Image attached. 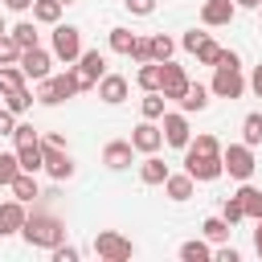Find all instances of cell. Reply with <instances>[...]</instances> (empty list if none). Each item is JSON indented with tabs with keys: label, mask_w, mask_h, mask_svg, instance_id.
Returning <instances> with one entry per match:
<instances>
[{
	"label": "cell",
	"mask_w": 262,
	"mask_h": 262,
	"mask_svg": "<svg viewBox=\"0 0 262 262\" xmlns=\"http://www.w3.org/2000/svg\"><path fill=\"white\" fill-rule=\"evenodd\" d=\"M131 143H135V151H160V143H164V127H156V119H143L135 131H131Z\"/></svg>",
	"instance_id": "8fae6325"
},
{
	"label": "cell",
	"mask_w": 262,
	"mask_h": 262,
	"mask_svg": "<svg viewBox=\"0 0 262 262\" xmlns=\"http://www.w3.org/2000/svg\"><path fill=\"white\" fill-rule=\"evenodd\" d=\"M8 188H12V196H16V201H25V205L37 196V180H33V172H16V180H12Z\"/></svg>",
	"instance_id": "cb8c5ba5"
},
{
	"label": "cell",
	"mask_w": 262,
	"mask_h": 262,
	"mask_svg": "<svg viewBox=\"0 0 262 262\" xmlns=\"http://www.w3.org/2000/svg\"><path fill=\"white\" fill-rule=\"evenodd\" d=\"M164 102H168V98H164L160 90H147V98L139 102V111H143V119H164Z\"/></svg>",
	"instance_id": "f1b7e54d"
},
{
	"label": "cell",
	"mask_w": 262,
	"mask_h": 262,
	"mask_svg": "<svg viewBox=\"0 0 262 262\" xmlns=\"http://www.w3.org/2000/svg\"><path fill=\"white\" fill-rule=\"evenodd\" d=\"M221 164H225V172L233 176V180H250L254 176V147L250 143H229L225 151H221Z\"/></svg>",
	"instance_id": "3957f363"
},
{
	"label": "cell",
	"mask_w": 262,
	"mask_h": 262,
	"mask_svg": "<svg viewBox=\"0 0 262 262\" xmlns=\"http://www.w3.org/2000/svg\"><path fill=\"white\" fill-rule=\"evenodd\" d=\"M94 254H98V258H106V262H127V258L135 254V246H131L123 233H115V229H102V233L94 237Z\"/></svg>",
	"instance_id": "5b68a950"
},
{
	"label": "cell",
	"mask_w": 262,
	"mask_h": 262,
	"mask_svg": "<svg viewBox=\"0 0 262 262\" xmlns=\"http://www.w3.org/2000/svg\"><path fill=\"white\" fill-rule=\"evenodd\" d=\"M12 119H16V115H12L8 106H0V135H12V131H16V123H12Z\"/></svg>",
	"instance_id": "ee69618b"
},
{
	"label": "cell",
	"mask_w": 262,
	"mask_h": 262,
	"mask_svg": "<svg viewBox=\"0 0 262 262\" xmlns=\"http://www.w3.org/2000/svg\"><path fill=\"white\" fill-rule=\"evenodd\" d=\"M61 4H74V0H61Z\"/></svg>",
	"instance_id": "f5cc1de1"
},
{
	"label": "cell",
	"mask_w": 262,
	"mask_h": 262,
	"mask_svg": "<svg viewBox=\"0 0 262 262\" xmlns=\"http://www.w3.org/2000/svg\"><path fill=\"white\" fill-rule=\"evenodd\" d=\"M41 151H45V172H49L53 180H70V176H74V160H70L66 147H57V143H41Z\"/></svg>",
	"instance_id": "ba28073f"
},
{
	"label": "cell",
	"mask_w": 262,
	"mask_h": 262,
	"mask_svg": "<svg viewBox=\"0 0 262 262\" xmlns=\"http://www.w3.org/2000/svg\"><path fill=\"white\" fill-rule=\"evenodd\" d=\"M233 4H242V8H258L262 0H233Z\"/></svg>",
	"instance_id": "f907efd6"
},
{
	"label": "cell",
	"mask_w": 262,
	"mask_h": 262,
	"mask_svg": "<svg viewBox=\"0 0 262 262\" xmlns=\"http://www.w3.org/2000/svg\"><path fill=\"white\" fill-rule=\"evenodd\" d=\"M16 172H20V160L8 156V151H0V188H8L16 180Z\"/></svg>",
	"instance_id": "e575fe53"
},
{
	"label": "cell",
	"mask_w": 262,
	"mask_h": 262,
	"mask_svg": "<svg viewBox=\"0 0 262 262\" xmlns=\"http://www.w3.org/2000/svg\"><path fill=\"white\" fill-rule=\"evenodd\" d=\"M184 172L192 180H217L225 172L221 156H209V151H196V147H184Z\"/></svg>",
	"instance_id": "277c9868"
},
{
	"label": "cell",
	"mask_w": 262,
	"mask_h": 262,
	"mask_svg": "<svg viewBox=\"0 0 262 262\" xmlns=\"http://www.w3.org/2000/svg\"><path fill=\"white\" fill-rule=\"evenodd\" d=\"M131 57L143 66V61H151V37H135V49H131Z\"/></svg>",
	"instance_id": "60d3db41"
},
{
	"label": "cell",
	"mask_w": 262,
	"mask_h": 262,
	"mask_svg": "<svg viewBox=\"0 0 262 262\" xmlns=\"http://www.w3.org/2000/svg\"><path fill=\"white\" fill-rule=\"evenodd\" d=\"M78 66L94 78V82H102V74H106V57L98 53V49H82V57H78Z\"/></svg>",
	"instance_id": "7402d4cb"
},
{
	"label": "cell",
	"mask_w": 262,
	"mask_h": 262,
	"mask_svg": "<svg viewBox=\"0 0 262 262\" xmlns=\"http://www.w3.org/2000/svg\"><path fill=\"white\" fill-rule=\"evenodd\" d=\"M250 90L262 98V61H258V66H254V74H250Z\"/></svg>",
	"instance_id": "7dc6e473"
},
{
	"label": "cell",
	"mask_w": 262,
	"mask_h": 262,
	"mask_svg": "<svg viewBox=\"0 0 262 262\" xmlns=\"http://www.w3.org/2000/svg\"><path fill=\"white\" fill-rule=\"evenodd\" d=\"M188 147H196V151H209V156H221V143H217V135H196V139H188Z\"/></svg>",
	"instance_id": "ab89813d"
},
{
	"label": "cell",
	"mask_w": 262,
	"mask_h": 262,
	"mask_svg": "<svg viewBox=\"0 0 262 262\" xmlns=\"http://www.w3.org/2000/svg\"><path fill=\"white\" fill-rule=\"evenodd\" d=\"M192 184H196V180H192L188 172H180V176H172V172H168V180H164V188H168V196H172V201H188V196H192Z\"/></svg>",
	"instance_id": "ffe728a7"
},
{
	"label": "cell",
	"mask_w": 262,
	"mask_h": 262,
	"mask_svg": "<svg viewBox=\"0 0 262 262\" xmlns=\"http://www.w3.org/2000/svg\"><path fill=\"white\" fill-rule=\"evenodd\" d=\"M172 49H176V45H172V37H168V33H156V37H151V61H168V57H172Z\"/></svg>",
	"instance_id": "d590c367"
},
{
	"label": "cell",
	"mask_w": 262,
	"mask_h": 262,
	"mask_svg": "<svg viewBox=\"0 0 262 262\" xmlns=\"http://www.w3.org/2000/svg\"><path fill=\"white\" fill-rule=\"evenodd\" d=\"M242 143H250V147L262 143V115H246L242 119Z\"/></svg>",
	"instance_id": "4316f807"
},
{
	"label": "cell",
	"mask_w": 262,
	"mask_h": 262,
	"mask_svg": "<svg viewBox=\"0 0 262 262\" xmlns=\"http://www.w3.org/2000/svg\"><path fill=\"white\" fill-rule=\"evenodd\" d=\"M25 86V70L20 66H0V94H12Z\"/></svg>",
	"instance_id": "484cf974"
},
{
	"label": "cell",
	"mask_w": 262,
	"mask_h": 262,
	"mask_svg": "<svg viewBox=\"0 0 262 262\" xmlns=\"http://www.w3.org/2000/svg\"><path fill=\"white\" fill-rule=\"evenodd\" d=\"M98 98L111 102V106H119V102L127 98V78H123V74H102V82H98Z\"/></svg>",
	"instance_id": "9a60e30c"
},
{
	"label": "cell",
	"mask_w": 262,
	"mask_h": 262,
	"mask_svg": "<svg viewBox=\"0 0 262 262\" xmlns=\"http://www.w3.org/2000/svg\"><path fill=\"white\" fill-rule=\"evenodd\" d=\"M111 49L131 57V49H135V33H131V29H111Z\"/></svg>",
	"instance_id": "d6a6232c"
},
{
	"label": "cell",
	"mask_w": 262,
	"mask_h": 262,
	"mask_svg": "<svg viewBox=\"0 0 262 262\" xmlns=\"http://www.w3.org/2000/svg\"><path fill=\"white\" fill-rule=\"evenodd\" d=\"M209 90L217 94V98H242L246 94V78H242V66H213V82H209Z\"/></svg>",
	"instance_id": "7a4b0ae2"
},
{
	"label": "cell",
	"mask_w": 262,
	"mask_h": 262,
	"mask_svg": "<svg viewBox=\"0 0 262 262\" xmlns=\"http://www.w3.org/2000/svg\"><path fill=\"white\" fill-rule=\"evenodd\" d=\"M70 94H78V82H74V74L66 70V74H57V78H45L37 98H41L45 106H57V102H66Z\"/></svg>",
	"instance_id": "52a82bcc"
},
{
	"label": "cell",
	"mask_w": 262,
	"mask_h": 262,
	"mask_svg": "<svg viewBox=\"0 0 262 262\" xmlns=\"http://www.w3.org/2000/svg\"><path fill=\"white\" fill-rule=\"evenodd\" d=\"M205 37H209V33H196V29H192V33H184V49H188V53H196V45H201Z\"/></svg>",
	"instance_id": "f6af8a7d"
},
{
	"label": "cell",
	"mask_w": 262,
	"mask_h": 262,
	"mask_svg": "<svg viewBox=\"0 0 262 262\" xmlns=\"http://www.w3.org/2000/svg\"><path fill=\"white\" fill-rule=\"evenodd\" d=\"M4 106H8L12 115H25V111L33 106V94H29V86H20V90H12V94H4Z\"/></svg>",
	"instance_id": "83f0119b"
},
{
	"label": "cell",
	"mask_w": 262,
	"mask_h": 262,
	"mask_svg": "<svg viewBox=\"0 0 262 262\" xmlns=\"http://www.w3.org/2000/svg\"><path fill=\"white\" fill-rule=\"evenodd\" d=\"M258 12H262V4H258Z\"/></svg>",
	"instance_id": "db71d44e"
},
{
	"label": "cell",
	"mask_w": 262,
	"mask_h": 262,
	"mask_svg": "<svg viewBox=\"0 0 262 262\" xmlns=\"http://www.w3.org/2000/svg\"><path fill=\"white\" fill-rule=\"evenodd\" d=\"M233 12H237V4H233V0H205L201 20L217 29V25H229V20H233Z\"/></svg>",
	"instance_id": "5bb4252c"
},
{
	"label": "cell",
	"mask_w": 262,
	"mask_h": 262,
	"mask_svg": "<svg viewBox=\"0 0 262 262\" xmlns=\"http://www.w3.org/2000/svg\"><path fill=\"white\" fill-rule=\"evenodd\" d=\"M20 233H25L29 246H41V250H53V246L66 242V225H61L57 217H45V213H33Z\"/></svg>",
	"instance_id": "6da1fadb"
},
{
	"label": "cell",
	"mask_w": 262,
	"mask_h": 262,
	"mask_svg": "<svg viewBox=\"0 0 262 262\" xmlns=\"http://www.w3.org/2000/svg\"><path fill=\"white\" fill-rule=\"evenodd\" d=\"M61 0H33V20H41V25H57L61 20Z\"/></svg>",
	"instance_id": "44dd1931"
},
{
	"label": "cell",
	"mask_w": 262,
	"mask_h": 262,
	"mask_svg": "<svg viewBox=\"0 0 262 262\" xmlns=\"http://www.w3.org/2000/svg\"><path fill=\"white\" fill-rule=\"evenodd\" d=\"M16 160H20V172H41L45 168V151H41V143H29V147H16Z\"/></svg>",
	"instance_id": "ac0fdd59"
},
{
	"label": "cell",
	"mask_w": 262,
	"mask_h": 262,
	"mask_svg": "<svg viewBox=\"0 0 262 262\" xmlns=\"http://www.w3.org/2000/svg\"><path fill=\"white\" fill-rule=\"evenodd\" d=\"M131 151H135L131 139H111V143L102 147V164H106V168H127V164H131Z\"/></svg>",
	"instance_id": "2e32d148"
},
{
	"label": "cell",
	"mask_w": 262,
	"mask_h": 262,
	"mask_svg": "<svg viewBox=\"0 0 262 262\" xmlns=\"http://www.w3.org/2000/svg\"><path fill=\"white\" fill-rule=\"evenodd\" d=\"M135 82H139L143 90H160V82H164V61H143L139 74H135Z\"/></svg>",
	"instance_id": "d6986e66"
},
{
	"label": "cell",
	"mask_w": 262,
	"mask_h": 262,
	"mask_svg": "<svg viewBox=\"0 0 262 262\" xmlns=\"http://www.w3.org/2000/svg\"><path fill=\"white\" fill-rule=\"evenodd\" d=\"M12 143H16V147H29V143H41V135H37L29 123H16V131H12Z\"/></svg>",
	"instance_id": "f35d334b"
},
{
	"label": "cell",
	"mask_w": 262,
	"mask_h": 262,
	"mask_svg": "<svg viewBox=\"0 0 262 262\" xmlns=\"http://www.w3.org/2000/svg\"><path fill=\"white\" fill-rule=\"evenodd\" d=\"M53 262H78V250L61 242V246H53Z\"/></svg>",
	"instance_id": "7bdbcfd3"
},
{
	"label": "cell",
	"mask_w": 262,
	"mask_h": 262,
	"mask_svg": "<svg viewBox=\"0 0 262 262\" xmlns=\"http://www.w3.org/2000/svg\"><path fill=\"white\" fill-rule=\"evenodd\" d=\"M221 217L229 221V225H237L242 217H246V205H242V196L233 192V196H225V205H221Z\"/></svg>",
	"instance_id": "8d00e7d4"
},
{
	"label": "cell",
	"mask_w": 262,
	"mask_h": 262,
	"mask_svg": "<svg viewBox=\"0 0 262 262\" xmlns=\"http://www.w3.org/2000/svg\"><path fill=\"white\" fill-rule=\"evenodd\" d=\"M180 258H184V262H209L213 250H209L205 242H184V246H180Z\"/></svg>",
	"instance_id": "836d02e7"
},
{
	"label": "cell",
	"mask_w": 262,
	"mask_h": 262,
	"mask_svg": "<svg viewBox=\"0 0 262 262\" xmlns=\"http://www.w3.org/2000/svg\"><path fill=\"white\" fill-rule=\"evenodd\" d=\"M12 12H25V8H33V0H4Z\"/></svg>",
	"instance_id": "c3c4849f"
},
{
	"label": "cell",
	"mask_w": 262,
	"mask_h": 262,
	"mask_svg": "<svg viewBox=\"0 0 262 262\" xmlns=\"http://www.w3.org/2000/svg\"><path fill=\"white\" fill-rule=\"evenodd\" d=\"M16 66H20V70H25V78H33V82H45V78H49V53H45L41 45L25 49Z\"/></svg>",
	"instance_id": "9c48e42d"
},
{
	"label": "cell",
	"mask_w": 262,
	"mask_h": 262,
	"mask_svg": "<svg viewBox=\"0 0 262 262\" xmlns=\"http://www.w3.org/2000/svg\"><path fill=\"white\" fill-rule=\"evenodd\" d=\"M213 258H217V262H242V258H237V250H233V246H221V250H217V254H213Z\"/></svg>",
	"instance_id": "bcb514c9"
},
{
	"label": "cell",
	"mask_w": 262,
	"mask_h": 262,
	"mask_svg": "<svg viewBox=\"0 0 262 262\" xmlns=\"http://www.w3.org/2000/svg\"><path fill=\"white\" fill-rule=\"evenodd\" d=\"M139 180H143V184H164V180H168V164L151 151V156L139 164Z\"/></svg>",
	"instance_id": "e0dca14e"
},
{
	"label": "cell",
	"mask_w": 262,
	"mask_h": 262,
	"mask_svg": "<svg viewBox=\"0 0 262 262\" xmlns=\"http://www.w3.org/2000/svg\"><path fill=\"white\" fill-rule=\"evenodd\" d=\"M217 57H221V45L205 37V41L196 45V61H201V66H217Z\"/></svg>",
	"instance_id": "74e56055"
},
{
	"label": "cell",
	"mask_w": 262,
	"mask_h": 262,
	"mask_svg": "<svg viewBox=\"0 0 262 262\" xmlns=\"http://www.w3.org/2000/svg\"><path fill=\"white\" fill-rule=\"evenodd\" d=\"M201 229H205V237H209V242H225V237L233 233V225H229L225 217H209V221H205Z\"/></svg>",
	"instance_id": "f546056e"
},
{
	"label": "cell",
	"mask_w": 262,
	"mask_h": 262,
	"mask_svg": "<svg viewBox=\"0 0 262 262\" xmlns=\"http://www.w3.org/2000/svg\"><path fill=\"white\" fill-rule=\"evenodd\" d=\"M123 4H127L135 16H151V12H156V0H123Z\"/></svg>",
	"instance_id": "b9f144b4"
},
{
	"label": "cell",
	"mask_w": 262,
	"mask_h": 262,
	"mask_svg": "<svg viewBox=\"0 0 262 262\" xmlns=\"http://www.w3.org/2000/svg\"><path fill=\"white\" fill-rule=\"evenodd\" d=\"M192 131H188V119L184 115H164V143L172 147H188Z\"/></svg>",
	"instance_id": "4fadbf2b"
},
{
	"label": "cell",
	"mask_w": 262,
	"mask_h": 262,
	"mask_svg": "<svg viewBox=\"0 0 262 262\" xmlns=\"http://www.w3.org/2000/svg\"><path fill=\"white\" fill-rule=\"evenodd\" d=\"M20 53H25V49L12 41V33H0V66H16Z\"/></svg>",
	"instance_id": "4dcf8cb0"
},
{
	"label": "cell",
	"mask_w": 262,
	"mask_h": 262,
	"mask_svg": "<svg viewBox=\"0 0 262 262\" xmlns=\"http://www.w3.org/2000/svg\"><path fill=\"white\" fill-rule=\"evenodd\" d=\"M12 41H16L20 49H33V45H37V25H33V20H20V25L12 29Z\"/></svg>",
	"instance_id": "1f68e13d"
},
{
	"label": "cell",
	"mask_w": 262,
	"mask_h": 262,
	"mask_svg": "<svg viewBox=\"0 0 262 262\" xmlns=\"http://www.w3.org/2000/svg\"><path fill=\"white\" fill-rule=\"evenodd\" d=\"M254 250H258V258H262V217H258V229H254Z\"/></svg>",
	"instance_id": "681fc988"
},
{
	"label": "cell",
	"mask_w": 262,
	"mask_h": 262,
	"mask_svg": "<svg viewBox=\"0 0 262 262\" xmlns=\"http://www.w3.org/2000/svg\"><path fill=\"white\" fill-rule=\"evenodd\" d=\"M53 53L70 66V61H78L82 57V33L74 29V25H57L53 29Z\"/></svg>",
	"instance_id": "8992f818"
},
{
	"label": "cell",
	"mask_w": 262,
	"mask_h": 262,
	"mask_svg": "<svg viewBox=\"0 0 262 262\" xmlns=\"http://www.w3.org/2000/svg\"><path fill=\"white\" fill-rule=\"evenodd\" d=\"M0 33H8V29H4V16H0Z\"/></svg>",
	"instance_id": "816d5d0a"
},
{
	"label": "cell",
	"mask_w": 262,
	"mask_h": 262,
	"mask_svg": "<svg viewBox=\"0 0 262 262\" xmlns=\"http://www.w3.org/2000/svg\"><path fill=\"white\" fill-rule=\"evenodd\" d=\"M237 196H242V205H246V217H262V188H254V184H242L237 188Z\"/></svg>",
	"instance_id": "d4e9b609"
},
{
	"label": "cell",
	"mask_w": 262,
	"mask_h": 262,
	"mask_svg": "<svg viewBox=\"0 0 262 262\" xmlns=\"http://www.w3.org/2000/svg\"><path fill=\"white\" fill-rule=\"evenodd\" d=\"M205 106H209V90L196 86V82H188V90L180 94V111H205Z\"/></svg>",
	"instance_id": "603a6c76"
},
{
	"label": "cell",
	"mask_w": 262,
	"mask_h": 262,
	"mask_svg": "<svg viewBox=\"0 0 262 262\" xmlns=\"http://www.w3.org/2000/svg\"><path fill=\"white\" fill-rule=\"evenodd\" d=\"M184 90H188V74H184V66H176V61L168 57V61H164V82H160V94L180 102V94H184Z\"/></svg>",
	"instance_id": "30bf717a"
},
{
	"label": "cell",
	"mask_w": 262,
	"mask_h": 262,
	"mask_svg": "<svg viewBox=\"0 0 262 262\" xmlns=\"http://www.w3.org/2000/svg\"><path fill=\"white\" fill-rule=\"evenodd\" d=\"M25 221H29V217H25V201H16V196H12V201H4V205H0V237L20 233V229H25Z\"/></svg>",
	"instance_id": "7c38bea8"
}]
</instances>
